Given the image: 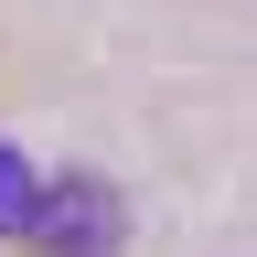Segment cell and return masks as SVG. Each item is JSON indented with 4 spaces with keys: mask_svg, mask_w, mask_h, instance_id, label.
Instances as JSON below:
<instances>
[{
    "mask_svg": "<svg viewBox=\"0 0 257 257\" xmlns=\"http://www.w3.org/2000/svg\"><path fill=\"white\" fill-rule=\"evenodd\" d=\"M22 246L32 257H118L128 246V204L96 172H64V182H32V214H22Z\"/></svg>",
    "mask_w": 257,
    "mask_h": 257,
    "instance_id": "obj_1",
    "label": "cell"
},
{
    "mask_svg": "<svg viewBox=\"0 0 257 257\" xmlns=\"http://www.w3.org/2000/svg\"><path fill=\"white\" fill-rule=\"evenodd\" d=\"M22 214H32V161L0 140V236H22Z\"/></svg>",
    "mask_w": 257,
    "mask_h": 257,
    "instance_id": "obj_2",
    "label": "cell"
}]
</instances>
